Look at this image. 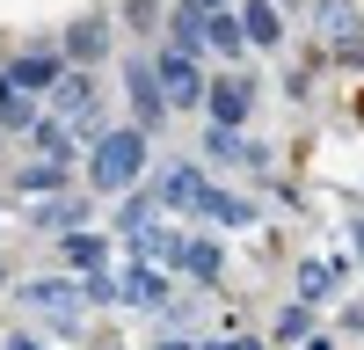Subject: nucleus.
<instances>
[{"label":"nucleus","mask_w":364,"mask_h":350,"mask_svg":"<svg viewBox=\"0 0 364 350\" xmlns=\"http://www.w3.org/2000/svg\"><path fill=\"white\" fill-rule=\"evenodd\" d=\"M146 168V132L124 124V132H95L87 146V190H132Z\"/></svg>","instance_id":"nucleus-1"},{"label":"nucleus","mask_w":364,"mask_h":350,"mask_svg":"<svg viewBox=\"0 0 364 350\" xmlns=\"http://www.w3.org/2000/svg\"><path fill=\"white\" fill-rule=\"evenodd\" d=\"M0 73H8L22 95H58V88H66V73H73V58H66V51H51V44H37V51H15Z\"/></svg>","instance_id":"nucleus-2"},{"label":"nucleus","mask_w":364,"mask_h":350,"mask_svg":"<svg viewBox=\"0 0 364 350\" xmlns=\"http://www.w3.org/2000/svg\"><path fill=\"white\" fill-rule=\"evenodd\" d=\"M154 73H161V95H168V102H204V95H211V88H204V66H197L190 51H175V44L154 58Z\"/></svg>","instance_id":"nucleus-3"},{"label":"nucleus","mask_w":364,"mask_h":350,"mask_svg":"<svg viewBox=\"0 0 364 350\" xmlns=\"http://www.w3.org/2000/svg\"><path fill=\"white\" fill-rule=\"evenodd\" d=\"M124 95L139 110V132H154L161 117H168V95H161V80H154V58H124Z\"/></svg>","instance_id":"nucleus-4"},{"label":"nucleus","mask_w":364,"mask_h":350,"mask_svg":"<svg viewBox=\"0 0 364 350\" xmlns=\"http://www.w3.org/2000/svg\"><path fill=\"white\" fill-rule=\"evenodd\" d=\"M248 102H255V88L240 80V73H219V80H211V95H204V110H211V124H219V132H240Z\"/></svg>","instance_id":"nucleus-5"},{"label":"nucleus","mask_w":364,"mask_h":350,"mask_svg":"<svg viewBox=\"0 0 364 350\" xmlns=\"http://www.w3.org/2000/svg\"><path fill=\"white\" fill-rule=\"evenodd\" d=\"M204 197H211L204 168H168L161 175V204H168V212H204Z\"/></svg>","instance_id":"nucleus-6"},{"label":"nucleus","mask_w":364,"mask_h":350,"mask_svg":"<svg viewBox=\"0 0 364 350\" xmlns=\"http://www.w3.org/2000/svg\"><path fill=\"white\" fill-rule=\"evenodd\" d=\"M66 262L80 277H95V292H109V241L102 233H66Z\"/></svg>","instance_id":"nucleus-7"},{"label":"nucleus","mask_w":364,"mask_h":350,"mask_svg":"<svg viewBox=\"0 0 364 350\" xmlns=\"http://www.w3.org/2000/svg\"><path fill=\"white\" fill-rule=\"evenodd\" d=\"M102 51H109V22H102V15H80V22L66 29V58H73V73H80V66H95Z\"/></svg>","instance_id":"nucleus-8"},{"label":"nucleus","mask_w":364,"mask_h":350,"mask_svg":"<svg viewBox=\"0 0 364 350\" xmlns=\"http://www.w3.org/2000/svg\"><path fill=\"white\" fill-rule=\"evenodd\" d=\"M175 270H190V277H219V270H226V248L204 241V233H190V241L175 248Z\"/></svg>","instance_id":"nucleus-9"},{"label":"nucleus","mask_w":364,"mask_h":350,"mask_svg":"<svg viewBox=\"0 0 364 350\" xmlns=\"http://www.w3.org/2000/svg\"><path fill=\"white\" fill-rule=\"evenodd\" d=\"M80 299H87V285H73V277H37L29 285V307H51V314H80Z\"/></svg>","instance_id":"nucleus-10"},{"label":"nucleus","mask_w":364,"mask_h":350,"mask_svg":"<svg viewBox=\"0 0 364 350\" xmlns=\"http://www.w3.org/2000/svg\"><path fill=\"white\" fill-rule=\"evenodd\" d=\"M124 299L132 307H168V277L154 270V262H132L124 270Z\"/></svg>","instance_id":"nucleus-11"},{"label":"nucleus","mask_w":364,"mask_h":350,"mask_svg":"<svg viewBox=\"0 0 364 350\" xmlns=\"http://www.w3.org/2000/svg\"><path fill=\"white\" fill-rule=\"evenodd\" d=\"M240 37H248V44H277L284 37V15L269 8V0H248V8H240Z\"/></svg>","instance_id":"nucleus-12"},{"label":"nucleus","mask_w":364,"mask_h":350,"mask_svg":"<svg viewBox=\"0 0 364 350\" xmlns=\"http://www.w3.org/2000/svg\"><path fill=\"white\" fill-rule=\"evenodd\" d=\"M0 117H8L15 132H37V124H44V117H37V95H22L8 73H0Z\"/></svg>","instance_id":"nucleus-13"},{"label":"nucleus","mask_w":364,"mask_h":350,"mask_svg":"<svg viewBox=\"0 0 364 350\" xmlns=\"http://www.w3.org/2000/svg\"><path fill=\"white\" fill-rule=\"evenodd\" d=\"M204 146H211V154H219V161H262V146H248V139H233V132H219V124L204 132Z\"/></svg>","instance_id":"nucleus-14"},{"label":"nucleus","mask_w":364,"mask_h":350,"mask_svg":"<svg viewBox=\"0 0 364 350\" xmlns=\"http://www.w3.org/2000/svg\"><path fill=\"white\" fill-rule=\"evenodd\" d=\"M58 110H73V117H95V88H87V73H66V88H58Z\"/></svg>","instance_id":"nucleus-15"},{"label":"nucleus","mask_w":364,"mask_h":350,"mask_svg":"<svg viewBox=\"0 0 364 350\" xmlns=\"http://www.w3.org/2000/svg\"><path fill=\"white\" fill-rule=\"evenodd\" d=\"M204 44L211 51H240L248 37H240V22H226V15H204Z\"/></svg>","instance_id":"nucleus-16"},{"label":"nucleus","mask_w":364,"mask_h":350,"mask_svg":"<svg viewBox=\"0 0 364 350\" xmlns=\"http://www.w3.org/2000/svg\"><path fill=\"white\" fill-rule=\"evenodd\" d=\"M328 285H336V270H328V262H306V270H299V299L314 307V299H321Z\"/></svg>","instance_id":"nucleus-17"},{"label":"nucleus","mask_w":364,"mask_h":350,"mask_svg":"<svg viewBox=\"0 0 364 350\" xmlns=\"http://www.w3.org/2000/svg\"><path fill=\"white\" fill-rule=\"evenodd\" d=\"M22 190H37V197H44V190H58V161H44V168H29V175H22Z\"/></svg>","instance_id":"nucleus-18"},{"label":"nucleus","mask_w":364,"mask_h":350,"mask_svg":"<svg viewBox=\"0 0 364 350\" xmlns=\"http://www.w3.org/2000/svg\"><path fill=\"white\" fill-rule=\"evenodd\" d=\"M190 8H197V15H226V0H190Z\"/></svg>","instance_id":"nucleus-19"},{"label":"nucleus","mask_w":364,"mask_h":350,"mask_svg":"<svg viewBox=\"0 0 364 350\" xmlns=\"http://www.w3.org/2000/svg\"><path fill=\"white\" fill-rule=\"evenodd\" d=\"M211 350H262V343H211Z\"/></svg>","instance_id":"nucleus-20"},{"label":"nucleus","mask_w":364,"mask_h":350,"mask_svg":"<svg viewBox=\"0 0 364 350\" xmlns=\"http://www.w3.org/2000/svg\"><path fill=\"white\" fill-rule=\"evenodd\" d=\"M8 350H44V343H29V336H15V343H8Z\"/></svg>","instance_id":"nucleus-21"},{"label":"nucleus","mask_w":364,"mask_h":350,"mask_svg":"<svg viewBox=\"0 0 364 350\" xmlns=\"http://www.w3.org/2000/svg\"><path fill=\"white\" fill-rule=\"evenodd\" d=\"M357 241H364V226H357Z\"/></svg>","instance_id":"nucleus-22"}]
</instances>
